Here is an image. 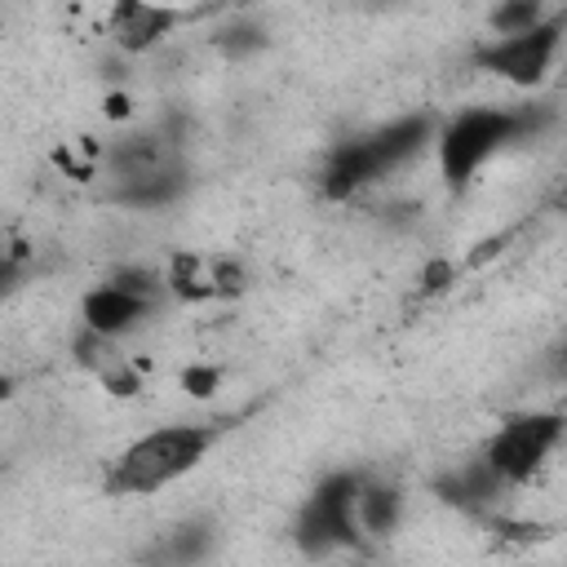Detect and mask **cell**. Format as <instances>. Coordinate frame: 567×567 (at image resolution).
Segmentation results:
<instances>
[{
    "instance_id": "6da1fadb",
    "label": "cell",
    "mask_w": 567,
    "mask_h": 567,
    "mask_svg": "<svg viewBox=\"0 0 567 567\" xmlns=\"http://www.w3.org/2000/svg\"><path fill=\"white\" fill-rule=\"evenodd\" d=\"M434 133V120L430 115H403L394 124H381L363 137H350V142H337L323 159V173H319V186L328 199H350L354 190H363L368 182L385 177L390 168L408 164Z\"/></svg>"
},
{
    "instance_id": "7a4b0ae2",
    "label": "cell",
    "mask_w": 567,
    "mask_h": 567,
    "mask_svg": "<svg viewBox=\"0 0 567 567\" xmlns=\"http://www.w3.org/2000/svg\"><path fill=\"white\" fill-rule=\"evenodd\" d=\"M213 443H217V430L213 425H159V430L133 439L115 456V470L106 478V492L151 496V492L168 487L173 478L190 474L208 456Z\"/></svg>"
},
{
    "instance_id": "3957f363",
    "label": "cell",
    "mask_w": 567,
    "mask_h": 567,
    "mask_svg": "<svg viewBox=\"0 0 567 567\" xmlns=\"http://www.w3.org/2000/svg\"><path fill=\"white\" fill-rule=\"evenodd\" d=\"M545 111H505V106H470L439 133V168L452 190H461L501 146L540 128Z\"/></svg>"
},
{
    "instance_id": "277c9868",
    "label": "cell",
    "mask_w": 567,
    "mask_h": 567,
    "mask_svg": "<svg viewBox=\"0 0 567 567\" xmlns=\"http://www.w3.org/2000/svg\"><path fill=\"white\" fill-rule=\"evenodd\" d=\"M359 474H328L310 501L297 514L292 540L301 545V554L323 558L337 549H359L363 545V527H359Z\"/></svg>"
},
{
    "instance_id": "5b68a950",
    "label": "cell",
    "mask_w": 567,
    "mask_h": 567,
    "mask_svg": "<svg viewBox=\"0 0 567 567\" xmlns=\"http://www.w3.org/2000/svg\"><path fill=\"white\" fill-rule=\"evenodd\" d=\"M563 430H567V421L558 412H518V416L501 421V430L487 439L483 456L514 487V483H527L549 461V452L558 447Z\"/></svg>"
},
{
    "instance_id": "8992f818",
    "label": "cell",
    "mask_w": 567,
    "mask_h": 567,
    "mask_svg": "<svg viewBox=\"0 0 567 567\" xmlns=\"http://www.w3.org/2000/svg\"><path fill=\"white\" fill-rule=\"evenodd\" d=\"M558 40H563V18H545L540 27L523 31V35H496L492 44H483L474 53V62L487 71V75H501L509 84H540L554 53H558Z\"/></svg>"
},
{
    "instance_id": "52a82bcc",
    "label": "cell",
    "mask_w": 567,
    "mask_h": 567,
    "mask_svg": "<svg viewBox=\"0 0 567 567\" xmlns=\"http://www.w3.org/2000/svg\"><path fill=\"white\" fill-rule=\"evenodd\" d=\"M168 288L182 301H217V297H239L248 288V275L239 261L230 257H199V252H182L168 266Z\"/></svg>"
},
{
    "instance_id": "ba28073f",
    "label": "cell",
    "mask_w": 567,
    "mask_h": 567,
    "mask_svg": "<svg viewBox=\"0 0 567 567\" xmlns=\"http://www.w3.org/2000/svg\"><path fill=\"white\" fill-rule=\"evenodd\" d=\"M505 487H509V483L496 474V465H492L487 456H474V461H465V465H456V470H447V474L434 478V492H439L447 505L465 509V514L492 509Z\"/></svg>"
},
{
    "instance_id": "9c48e42d",
    "label": "cell",
    "mask_w": 567,
    "mask_h": 567,
    "mask_svg": "<svg viewBox=\"0 0 567 567\" xmlns=\"http://www.w3.org/2000/svg\"><path fill=\"white\" fill-rule=\"evenodd\" d=\"M173 27H177V9H164V4L124 0V4L111 9V40H115L124 53H146V49H155Z\"/></svg>"
},
{
    "instance_id": "30bf717a",
    "label": "cell",
    "mask_w": 567,
    "mask_h": 567,
    "mask_svg": "<svg viewBox=\"0 0 567 567\" xmlns=\"http://www.w3.org/2000/svg\"><path fill=\"white\" fill-rule=\"evenodd\" d=\"M146 310H151V301H146V297H133V292L115 288L111 279H106V284H97L93 292H84V301H80L84 328H89L93 337H106V341H115V337H120V332H128L137 319H146Z\"/></svg>"
},
{
    "instance_id": "8fae6325",
    "label": "cell",
    "mask_w": 567,
    "mask_h": 567,
    "mask_svg": "<svg viewBox=\"0 0 567 567\" xmlns=\"http://www.w3.org/2000/svg\"><path fill=\"white\" fill-rule=\"evenodd\" d=\"M399 514H403V496L399 487H385V483H368L359 487V527L368 536H390L399 527Z\"/></svg>"
},
{
    "instance_id": "7c38bea8",
    "label": "cell",
    "mask_w": 567,
    "mask_h": 567,
    "mask_svg": "<svg viewBox=\"0 0 567 567\" xmlns=\"http://www.w3.org/2000/svg\"><path fill=\"white\" fill-rule=\"evenodd\" d=\"M177 190H182V173L168 168V173H155V177H142V182H124L111 199L133 204V208H155V204H168Z\"/></svg>"
},
{
    "instance_id": "4fadbf2b",
    "label": "cell",
    "mask_w": 567,
    "mask_h": 567,
    "mask_svg": "<svg viewBox=\"0 0 567 567\" xmlns=\"http://www.w3.org/2000/svg\"><path fill=\"white\" fill-rule=\"evenodd\" d=\"M540 4L536 0H514V4H496L492 9V31L496 35H523L532 27H540Z\"/></svg>"
},
{
    "instance_id": "5bb4252c",
    "label": "cell",
    "mask_w": 567,
    "mask_h": 567,
    "mask_svg": "<svg viewBox=\"0 0 567 567\" xmlns=\"http://www.w3.org/2000/svg\"><path fill=\"white\" fill-rule=\"evenodd\" d=\"M208 549V523H190V527H177L164 545L168 563H195L199 554Z\"/></svg>"
},
{
    "instance_id": "9a60e30c",
    "label": "cell",
    "mask_w": 567,
    "mask_h": 567,
    "mask_svg": "<svg viewBox=\"0 0 567 567\" xmlns=\"http://www.w3.org/2000/svg\"><path fill=\"white\" fill-rule=\"evenodd\" d=\"M111 284H115V288H124V292H133V297H146V301L159 292V275H155V270H146V266H142V270H137V266H124V270H115V275H111Z\"/></svg>"
},
{
    "instance_id": "2e32d148",
    "label": "cell",
    "mask_w": 567,
    "mask_h": 567,
    "mask_svg": "<svg viewBox=\"0 0 567 567\" xmlns=\"http://www.w3.org/2000/svg\"><path fill=\"white\" fill-rule=\"evenodd\" d=\"M217 381H221V372H217L213 363H199V368H186V372H182V385H186L195 399H208V394L217 390Z\"/></svg>"
},
{
    "instance_id": "e0dca14e",
    "label": "cell",
    "mask_w": 567,
    "mask_h": 567,
    "mask_svg": "<svg viewBox=\"0 0 567 567\" xmlns=\"http://www.w3.org/2000/svg\"><path fill=\"white\" fill-rule=\"evenodd\" d=\"M217 44L230 49V53H244V49H257V44H261V31H257V27H235V31L217 35Z\"/></svg>"
},
{
    "instance_id": "ac0fdd59",
    "label": "cell",
    "mask_w": 567,
    "mask_h": 567,
    "mask_svg": "<svg viewBox=\"0 0 567 567\" xmlns=\"http://www.w3.org/2000/svg\"><path fill=\"white\" fill-rule=\"evenodd\" d=\"M447 275H452V266H447V261H434V266H430V275H425V288H443V279H447Z\"/></svg>"
},
{
    "instance_id": "d6986e66",
    "label": "cell",
    "mask_w": 567,
    "mask_h": 567,
    "mask_svg": "<svg viewBox=\"0 0 567 567\" xmlns=\"http://www.w3.org/2000/svg\"><path fill=\"white\" fill-rule=\"evenodd\" d=\"M563 372H567V359H563Z\"/></svg>"
}]
</instances>
